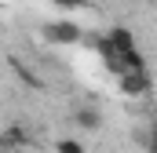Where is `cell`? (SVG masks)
Here are the masks:
<instances>
[{"label":"cell","mask_w":157,"mask_h":153,"mask_svg":"<svg viewBox=\"0 0 157 153\" xmlns=\"http://www.w3.org/2000/svg\"><path fill=\"white\" fill-rule=\"evenodd\" d=\"M18 142H26L22 128H7V131H4V146H18Z\"/></svg>","instance_id":"cell-5"},{"label":"cell","mask_w":157,"mask_h":153,"mask_svg":"<svg viewBox=\"0 0 157 153\" xmlns=\"http://www.w3.org/2000/svg\"><path fill=\"white\" fill-rule=\"evenodd\" d=\"M121 91L128 95V99H135V95H146L150 91V73L146 69H121Z\"/></svg>","instance_id":"cell-2"},{"label":"cell","mask_w":157,"mask_h":153,"mask_svg":"<svg viewBox=\"0 0 157 153\" xmlns=\"http://www.w3.org/2000/svg\"><path fill=\"white\" fill-rule=\"evenodd\" d=\"M55 153H84V146H80L77 139H59L55 142Z\"/></svg>","instance_id":"cell-4"},{"label":"cell","mask_w":157,"mask_h":153,"mask_svg":"<svg viewBox=\"0 0 157 153\" xmlns=\"http://www.w3.org/2000/svg\"><path fill=\"white\" fill-rule=\"evenodd\" d=\"M80 37H84V29L73 18H55V22L40 26V40L51 44V47H73V44H80Z\"/></svg>","instance_id":"cell-1"},{"label":"cell","mask_w":157,"mask_h":153,"mask_svg":"<svg viewBox=\"0 0 157 153\" xmlns=\"http://www.w3.org/2000/svg\"><path fill=\"white\" fill-rule=\"evenodd\" d=\"M73 120H77V128H84V131H99L102 128V113L99 110H77Z\"/></svg>","instance_id":"cell-3"},{"label":"cell","mask_w":157,"mask_h":153,"mask_svg":"<svg viewBox=\"0 0 157 153\" xmlns=\"http://www.w3.org/2000/svg\"><path fill=\"white\" fill-rule=\"evenodd\" d=\"M55 4H62V7H77V4H84V0H55Z\"/></svg>","instance_id":"cell-6"}]
</instances>
